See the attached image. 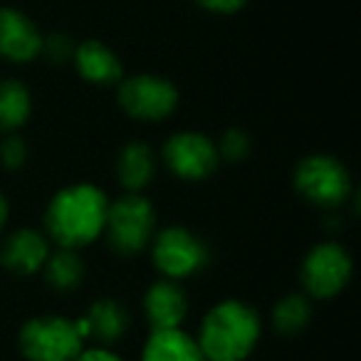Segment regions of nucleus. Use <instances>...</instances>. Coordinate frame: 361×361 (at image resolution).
Here are the masks:
<instances>
[{
	"instance_id": "1",
	"label": "nucleus",
	"mask_w": 361,
	"mask_h": 361,
	"mask_svg": "<svg viewBox=\"0 0 361 361\" xmlns=\"http://www.w3.org/2000/svg\"><path fill=\"white\" fill-rule=\"evenodd\" d=\"M109 198L92 183H75L52 196L45 211L47 240L57 247L80 250L104 233Z\"/></svg>"
},
{
	"instance_id": "2",
	"label": "nucleus",
	"mask_w": 361,
	"mask_h": 361,
	"mask_svg": "<svg viewBox=\"0 0 361 361\" xmlns=\"http://www.w3.org/2000/svg\"><path fill=\"white\" fill-rule=\"evenodd\" d=\"M260 317L240 300L218 302L198 329V346L206 361H247L260 341Z\"/></svg>"
},
{
	"instance_id": "3",
	"label": "nucleus",
	"mask_w": 361,
	"mask_h": 361,
	"mask_svg": "<svg viewBox=\"0 0 361 361\" xmlns=\"http://www.w3.org/2000/svg\"><path fill=\"white\" fill-rule=\"evenodd\" d=\"M18 341L27 361H75L87 344L77 319L60 314H40L27 319Z\"/></svg>"
},
{
	"instance_id": "4",
	"label": "nucleus",
	"mask_w": 361,
	"mask_h": 361,
	"mask_svg": "<svg viewBox=\"0 0 361 361\" xmlns=\"http://www.w3.org/2000/svg\"><path fill=\"white\" fill-rule=\"evenodd\" d=\"M104 233L111 250L119 255L141 252L156 235V211L151 201L139 193H126L116 201H109Z\"/></svg>"
},
{
	"instance_id": "5",
	"label": "nucleus",
	"mask_w": 361,
	"mask_h": 361,
	"mask_svg": "<svg viewBox=\"0 0 361 361\" xmlns=\"http://www.w3.org/2000/svg\"><path fill=\"white\" fill-rule=\"evenodd\" d=\"M295 188L300 196L319 208H339L351 196V176L339 159L312 154L295 169Z\"/></svg>"
},
{
	"instance_id": "6",
	"label": "nucleus",
	"mask_w": 361,
	"mask_h": 361,
	"mask_svg": "<svg viewBox=\"0 0 361 361\" xmlns=\"http://www.w3.org/2000/svg\"><path fill=\"white\" fill-rule=\"evenodd\" d=\"M151 257L154 265L166 280H183L196 275L208 265V247L196 233L188 228L171 226L164 228L151 240Z\"/></svg>"
},
{
	"instance_id": "7",
	"label": "nucleus",
	"mask_w": 361,
	"mask_h": 361,
	"mask_svg": "<svg viewBox=\"0 0 361 361\" xmlns=\"http://www.w3.org/2000/svg\"><path fill=\"white\" fill-rule=\"evenodd\" d=\"M351 257L339 243H319L302 260V285L305 292L314 300H331L351 280Z\"/></svg>"
},
{
	"instance_id": "8",
	"label": "nucleus",
	"mask_w": 361,
	"mask_h": 361,
	"mask_svg": "<svg viewBox=\"0 0 361 361\" xmlns=\"http://www.w3.org/2000/svg\"><path fill=\"white\" fill-rule=\"evenodd\" d=\"M119 106L139 121H161L178 106V90L159 75H134L119 82Z\"/></svg>"
},
{
	"instance_id": "9",
	"label": "nucleus",
	"mask_w": 361,
	"mask_h": 361,
	"mask_svg": "<svg viewBox=\"0 0 361 361\" xmlns=\"http://www.w3.org/2000/svg\"><path fill=\"white\" fill-rule=\"evenodd\" d=\"M164 161L171 173L183 180H206L221 166L218 146L198 131H178L164 146Z\"/></svg>"
},
{
	"instance_id": "10",
	"label": "nucleus",
	"mask_w": 361,
	"mask_h": 361,
	"mask_svg": "<svg viewBox=\"0 0 361 361\" xmlns=\"http://www.w3.org/2000/svg\"><path fill=\"white\" fill-rule=\"evenodd\" d=\"M42 52V32L16 8H0V57L16 65H27Z\"/></svg>"
},
{
	"instance_id": "11",
	"label": "nucleus",
	"mask_w": 361,
	"mask_h": 361,
	"mask_svg": "<svg viewBox=\"0 0 361 361\" xmlns=\"http://www.w3.org/2000/svg\"><path fill=\"white\" fill-rule=\"evenodd\" d=\"M144 312L151 324V331L161 329H180L188 314L186 290L176 280H156L144 295Z\"/></svg>"
},
{
	"instance_id": "12",
	"label": "nucleus",
	"mask_w": 361,
	"mask_h": 361,
	"mask_svg": "<svg viewBox=\"0 0 361 361\" xmlns=\"http://www.w3.org/2000/svg\"><path fill=\"white\" fill-rule=\"evenodd\" d=\"M72 62H75L77 75L85 82H90V85L109 87V85H119L124 80L121 60L102 40H85L80 45H75Z\"/></svg>"
},
{
	"instance_id": "13",
	"label": "nucleus",
	"mask_w": 361,
	"mask_h": 361,
	"mask_svg": "<svg viewBox=\"0 0 361 361\" xmlns=\"http://www.w3.org/2000/svg\"><path fill=\"white\" fill-rule=\"evenodd\" d=\"M85 341H94V346H106L121 339L129 329V312L116 300H97L82 319H77Z\"/></svg>"
},
{
	"instance_id": "14",
	"label": "nucleus",
	"mask_w": 361,
	"mask_h": 361,
	"mask_svg": "<svg viewBox=\"0 0 361 361\" xmlns=\"http://www.w3.org/2000/svg\"><path fill=\"white\" fill-rule=\"evenodd\" d=\"M50 257V240L40 231L23 228L6 240L0 250V262L16 275H35Z\"/></svg>"
},
{
	"instance_id": "15",
	"label": "nucleus",
	"mask_w": 361,
	"mask_h": 361,
	"mask_svg": "<svg viewBox=\"0 0 361 361\" xmlns=\"http://www.w3.org/2000/svg\"><path fill=\"white\" fill-rule=\"evenodd\" d=\"M141 361H206V356L198 341L183 329H161L151 331Z\"/></svg>"
},
{
	"instance_id": "16",
	"label": "nucleus",
	"mask_w": 361,
	"mask_h": 361,
	"mask_svg": "<svg viewBox=\"0 0 361 361\" xmlns=\"http://www.w3.org/2000/svg\"><path fill=\"white\" fill-rule=\"evenodd\" d=\"M156 159L154 151L141 141H131L119 151L116 159V178L129 193H139L154 180Z\"/></svg>"
},
{
	"instance_id": "17",
	"label": "nucleus",
	"mask_w": 361,
	"mask_h": 361,
	"mask_svg": "<svg viewBox=\"0 0 361 361\" xmlns=\"http://www.w3.org/2000/svg\"><path fill=\"white\" fill-rule=\"evenodd\" d=\"M30 111V90L18 80H0V131H18L25 126Z\"/></svg>"
},
{
	"instance_id": "18",
	"label": "nucleus",
	"mask_w": 361,
	"mask_h": 361,
	"mask_svg": "<svg viewBox=\"0 0 361 361\" xmlns=\"http://www.w3.org/2000/svg\"><path fill=\"white\" fill-rule=\"evenodd\" d=\"M45 272V282L57 292H72L80 287L82 277H85V265H82L77 250H67V247H57L50 252L47 262L42 265Z\"/></svg>"
},
{
	"instance_id": "19",
	"label": "nucleus",
	"mask_w": 361,
	"mask_h": 361,
	"mask_svg": "<svg viewBox=\"0 0 361 361\" xmlns=\"http://www.w3.org/2000/svg\"><path fill=\"white\" fill-rule=\"evenodd\" d=\"M312 319V305L307 295H287L272 310V326L277 334L295 336L302 329H307Z\"/></svg>"
},
{
	"instance_id": "20",
	"label": "nucleus",
	"mask_w": 361,
	"mask_h": 361,
	"mask_svg": "<svg viewBox=\"0 0 361 361\" xmlns=\"http://www.w3.org/2000/svg\"><path fill=\"white\" fill-rule=\"evenodd\" d=\"M218 146V156L221 161H231V164H238V161H245L250 156V136L243 129H228L226 134L221 136V144Z\"/></svg>"
},
{
	"instance_id": "21",
	"label": "nucleus",
	"mask_w": 361,
	"mask_h": 361,
	"mask_svg": "<svg viewBox=\"0 0 361 361\" xmlns=\"http://www.w3.org/2000/svg\"><path fill=\"white\" fill-rule=\"evenodd\" d=\"M27 161V146L20 136H8L0 144V166L8 171H18Z\"/></svg>"
},
{
	"instance_id": "22",
	"label": "nucleus",
	"mask_w": 361,
	"mask_h": 361,
	"mask_svg": "<svg viewBox=\"0 0 361 361\" xmlns=\"http://www.w3.org/2000/svg\"><path fill=\"white\" fill-rule=\"evenodd\" d=\"M50 62L55 65H62L65 60H72L75 55V45H72L70 37L65 35H50V37H42V52Z\"/></svg>"
},
{
	"instance_id": "23",
	"label": "nucleus",
	"mask_w": 361,
	"mask_h": 361,
	"mask_svg": "<svg viewBox=\"0 0 361 361\" xmlns=\"http://www.w3.org/2000/svg\"><path fill=\"white\" fill-rule=\"evenodd\" d=\"M196 3L206 11L223 13V16H231V13H238L240 8L247 6V0H196Z\"/></svg>"
},
{
	"instance_id": "24",
	"label": "nucleus",
	"mask_w": 361,
	"mask_h": 361,
	"mask_svg": "<svg viewBox=\"0 0 361 361\" xmlns=\"http://www.w3.org/2000/svg\"><path fill=\"white\" fill-rule=\"evenodd\" d=\"M75 361H124V359L119 354H114L111 349H106V346H90V349L85 346Z\"/></svg>"
},
{
	"instance_id": "25",
	"label": "nucleus",
	"mask_w": 361,
	"mask_h": 361,
	"mask_svg": "<svg viewBox=\"0 0 361 361\" xmlns=\"http://www.w3.org/2000/svg\"><path fill=\"white\" fill-rule=\"evenodd\" d=\"M8 213H11V208H8V201H6V196H3V193H0V231H3V228H6Z\"/></svg>"
}]
</instances>
